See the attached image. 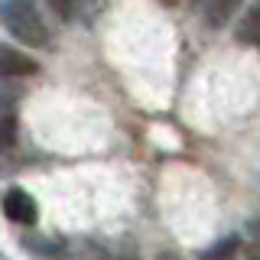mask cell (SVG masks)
Here are the masks:
<instances>
[{
    "mask_svg": "<svg viewBox=\"0 0 260 260\" xmlns=\"http://www.w3.org/2000/svg\"><path fill=\"white\" fill-rule=\"evenodd\" d=\"M23 250H29L39 260H65L69 257V244L59 238H46V234H23Z\"/></svg>",
    "mask_w": 260,
    "mask_h": 260,
    "instance_id": "obj_4",
    "label": "cell"
},
{
    "mask_svg": "<svg viewBox=\"0 0 260 260\" xmlns=\"http://www.w3.org/2000/svg\"><path fill=\"white\" fill-rule=\"evenodd\" d=\"M238 7H241V0H202V20L211 29H221Z\"/></svg>",
    "mask_w": 260,
    "mask_h": 260,
    "instance_id": "obj_5",
    "label": "cell"
},
{
    "mask_svg": "<svg viewBox=\"0 0 260 260\" xmlns=\"http://www.w3.org/2000/svg\"><path fill=\"white\" fill-rule=\"evenodd\" d=\"M4 26L13 39H20L26 49L49 46V26L32 0H7L4 4Z\"/></svg>",
    "mask_w": 260,
    "mask_h": 260,
    "instance_id": "obj_1",
    "label": "cell"
},
{
    "mask_svg": "<svg viewBox=\"0 0 260 260\" xmlns=\"http://www.w3.org/2000/svg\"><path fill=\"white\" fill-rule=\"evenodd\" d=\"M156 260H179V257H176V254H159Z\"/></svg>",
    "mask_w": 260,
    "mask_h": 260,
    "instance_id": "obj_12",
    "label": "cell"
},
{
    "mask_svg": "<svg viewBox=\"0 0 260 260\" xmlns=\"http://www.w3.org/2000/svg\"><path fill=\"white\" fill-rule=\"evenodd\" d=\"M46 4L52 7V13L59 20H75V13H78V0H46Z\"/></svg>",
    "mask_w": 260,
    "mask_h": 260,
    "instance_id": "obj_9",
    "label": "cell"
},
{
    "mask_svg": "<svg viewBox=\"0 0 260 260\" xmlns=\"http://www.w3.org/2000/svg\"><path fill=\"white\" fill-rule=\"evenodd\" d=\"M98 260H140V257L130 254V250H117V254H101Z\"/></svg>",
    "mask_w": 260,
    "mask_h": 260,
    "instance_id": "obj_10",
    "label": "cell"
},
{
    "mask_svg": "<svg viewBox=\"0 0 260 260\" xmlns=\"http://www.w3.org/2000/svg\"><path fill=\"white\" fill-rule=\"evenodd\" d=\"M4 215L10 218L13 224H36V218H39V205H36V199L26 192V189H7L4 195Z\"/></svg>",
    "mask_w": 260,
    "mask_h": 260,
    "instance_id": "obj_2",
    "label": "cell"
},
{
    "mask_svg": "<svg viewBox=\"0 0 260 260\" xmlns=\"http://www.w3.org/2000/svg\"><path fill=\"white\" fill-rule=\"evenodd\" d=\"M257 16H260L257 7H250V10L244 13L241 26H238V32H234V39H238V43H244V46H257Z\"/></svg>",
    "mask_w": 260,
    "mask_h": 260,
    "instance_id": "obj_7",
    "label": "cell"
},
{
    "mask_svg": "<svg viewBox=\"0 0 260 260\" xmlns=\"http://www.w3.org/2000/svg\"><path fill=\"white\" fill-rule=\"evenodd\" d=\"M13 101H16V91H4V88H0V111H7Z\"/></svg>",
    "mask_w": 260,
    "mask_h": 260,
    "instance_id": "obj_11",
    "label": "cell"
},
{
    "mask_svg": "<svg viewBox=\"0 0 260 260\" xmlns=\"http://www.w3.org/2000/svg\"><path fill=\"white\" fill-rule=\"evenodd\" d=\"M26 75H39V62L13 46H0V81L26 78Z\"/></svg>",
    "mask_w": 260,
    "mask_h": 260,
    "instance_id": "obj_3",
    "label": "cell"
},
{
    "mask_svg": "<svg viewBox=\"0 0 260 260\" xmlns=\"http://www.w3.org/2000/svg\"><path fill=\"white\" fill-rule=\"evenodd\" d=\"M0 260H10V257H7V254H4V250H0Z\"/></svg>",
    "mask_w": 260,
    "mask_h": 260,
    "instance_id": "obj_14",
    "label": "cell"
},
{
    "mask_svg": "<svg viewBox=\"0 0 260 260\" xmlns=\"http://www.w3.org/2000/svg\"><path fill=\"white\" fill-rule=\"evenodd\" d=\"M247 260H257V250L254 247H247Z\"/></svg>",
    "mask_w": 260,
    "mask_h": 260,
    "instance_id": "obj_13",
    "label": "cell"
},
{
    "mask_svg": "<svg viewBox=\"0 0 260 260\" xmlns=\"http://www.w3.org/2000/svg\"><path fill=\"white\" fill-rule=\"evenodd\" d=\"M241 254V238L238 234H224L221 241H215L208 250H202L199 260H238Z\"/></svg>",
    "mask_w": 260,
    "mask_h": 260,
    "instance_id": "obj_6",
    "label": "cell"
},
{
    "mask_svg": "<svg viewBox=\"0 0 260 260\" xmlns=\"http://www.w3.org/2000/svg\"><path fill=\"white\" fill-rule=\"evenodd\" d=\"M16 137H20V124H16L13 114H0V153L13 150Z\"/></svg>",
    "mask_w": 260,
    "mask_h": 260,
    "instance_id": "obj_8",
    "label": "cell"
}]
</instances>
